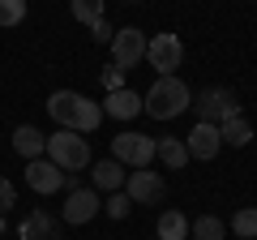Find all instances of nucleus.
I'll use <instances>...</instances> for the list:
<instances>
[{"instance_id": "1", "label": "nucleus", "mask_w": 257, "mask_h": 240, "mask_svg": "<svg viewBox=\"0 0 257 240\" xmlns=\"http://www.w3.org/2000/svg\"><path fill=\"white\" fill-rule=\"evenodd\" d=\"M47 116L60 129H73V133H94L103 125V107L94 99H86V94H77V90H56L47 99Z\"/></svg>"}, {"instance_id": "2", "label": "nucleus", "mask_w": 257, "mask_h": 240, "mask_svg": "<svg viewBox=\"0 0 257 240\" xmlns=\"http://www.w3.org/2000/svg\"><path fill=\"white\" fill-rule=\"evenodd\" d=\"M189 107H193V90L176 73L172 77H159V82L142 94V111H146L150 120H176L180 111H189Z\"/></svg>"}, {"instance_id": "3", "label": "nucleus", "mask_w": 257, "mask_h": 240, "mask_svg": "<svg viewBox=\"0 0 257 240\" xmlns=\"http://www.w3.org/2000/svg\"><path fill=\"white\" fill-rule=\"evenodd\" d=\"M47 159H52L60 172H86L90 167V142L82 138V133L73 129H56L52 138H47Z\"/></svg>"}, {"instance_id": "4", "label": "nucleus", "mask_w": 257, "mask_h": 240, "mask_svg": "<svg viewBox=\"0 0 257 240\" xmlns=\"http://www.w3.org/2000/svg\"><path fill=\"white\" fill-rule=\"evenodd\" d=\"M189 111H197V120H206V125H223L227 116H240V103L227 86H206L202 94H193Z\"/></svg>"}, {"instance_id": "5", "label": "nucleus", "mask_w": 257, "mask_h": 240, "mask_svg": "<svg viewBox=\"0 0 257 240\" xmlns=\"http://www.w3.org/2000/svg\"><path fill=\"white\" fill-rule=\"evenodd\" d=\"M146 65L155 69L159 77H172L176 69L184 65V43H180V35H150V39H146Z\"/></svg>"}, {"instance_id": "6", "label": "nucleus", "mask_w": 257, "mask_h": 240, "mask_svg": "<svg viewBox=\"0 0 257 240\" xmlns=\"http://www.w3.org/2000/svg\"><path fill=\"white\" fill-rule=\"evenodd\" d=\"M124 193L133 206H159L167 197V180L159 172H150V167H133L124 180Z\"/></svg>"}, {"instance_id": "7", "label": "nucleus", "mask_w": 257, "mask_h": 240, "mask_svg": "<svg viewBox=\"0 0 257 240\" xmlns=\"http://www.w3.org/2000/svg\"><path fill=\"white\" fill-rule=\"evenodd\" d=\"M146 60V30L138 26H120L111 35V65L116 69H133Z\"/></svg>"}, {"instance_id": "8", "label": "nucleus", "mask_w": 257, "mask_h": 240, "mask_svg": "<svg viewBox=\"0 0 257 240\" xmlns=\"http://www.w3.org/2000/svg\"><path fill=\"white\" fill-rule=\"evenodd\" d=\"M184 146H189V159H202V163L219 159V150H223L219 125H206V120H197V125L189 129V138H184Z\"/></svg>"}, {"instance_id": "9", "label": "nucleus", "mask_w": 257, "mask_h": 240, "mask_svg": "<svg viewBox=\"0 0 257 240\" xmlns=\"http://www.w3.org/2000/svg\"><path fill=\"white\" fill-rule=\"evenodd\" d=\"M26 185L35 189L39 197L60 193V189H64V172H60V167H56L47 155H43V159H30V163H26Z\"/></svg>"}, {"instance_id": "10", "label": "nucleus", "mask_w": 257, "mask_h": 240, "mask_svg": "<svg viewBox=\"0 0 257 240\" xmlns=\"http://www.w3.org/2000/svg\"><path fill=\"white\" fill-rule=\"evenodd\" d=\"M103 210V202H99V193L94 189H69V202H64V223H73V227H82V223H90L94 214Z\"/></svg>"}, {"instance_id": "11", "label": "nucleus", "mask_w": 257, "mask_h": 240, "mask_svg": "<svg viewBox=\"0 0 257 240\" xmlns=\"http://www.w3.org/2000/svg\"><path fill=\"white\" fill-rule=\"evenodd\" d=\"M18 240H60V223L47 210H30L26 219L18 223Z\"/></svg>"}, {"instance_id": "12", "label": "nucleus", "mask_w": 257, "mask_h": 240, "mask_svg": "<svg viewBox=\"0 0 257 240\" xmlns=\"http://www.w3.org/2000/svg\"><path fill=\"white\" fill-rule=\"evenodd\" d=\"M99 107H103V116H111V120H133V116H142V94L124 86V90H111Z\"/></svg>"}, {"instance_id": "13", "label": "nucleus", "mask_w": 257, "mask_h": 240, "mask_svg": "<svg viewBox=\"0 0 257 240\" xmlns=\"http://www.w3.org/2000/svg\"><path fill=\"white\" fill-rule=\"evenodd\" d=\"M90 176H94V189H103V193H120L124 189V180H128V172H124V163H116V159H99V163L90 167Z\"/></svg>"}, {"instance_id": "14", "label": "nucleus", "mask_w": 257, "mask_h": 240, "mask_svg": "<svg viewBox=\"0 0 257 240\" xmlns=\"http://www.w3.org/2000/svg\"><path fill=\"white\" fill-rule=\"evenodd\" d=\"M13 150H18L22 159H43V150H47V138H43V129H35V125H18L13 129Z\"/></svg>"}, {"instance_id": "15", "label": "nucleus", "mask_w": 257, "mask_h": 240, "mask_svg": "<svg viewBox=\"0 0 257 240\" xmlns=\"http://www.w3.org/2000/svg\"><path fill=\"white\" fill-rule=\"evenodd\" d=\"M155 159L167 167V172H184L189 146H184V138H155Z\"/></svg>"}, {"instance_id": "16", "label": "nucleus", "mask_w": 257, "mask_h": 240, "mask_svg": "<svg viewBox=\"0 0 257 240\" xmlns=\"http://www.w3.org/2000/svg\"><path fill=\"white\" fill-rule=\"evenodd\" d=\"M219 138H223V146H248L253 142V125H248V116L240 111V116H227L219 125Z\"/></svg>"}, {"instance_id": "17", "label": "nucleus", "mask_w": 257, "mask_h": 240, "mask_svg": "<svg viewBox=\"0 0 257 240\" xmlns=\"http://www.w3.org/2000/svg\"><path fill=\"white\" fill-rule=\"evenodd\" d=\"M155 231H159V240H189V219H184V210H163Z\"/></svg>"}, {"instance_id": "18", "label": "nucleus", "mask_w": 257, "mask_h": 240, "mask_svg": "<svg viewBox=\"0 0 257 240\" xmlns=\"http://www.w3.org/2000/svg\"><path fill=\"white\" fill-rule=\"evenodd\" d=\"M189 240H227V223L219 214H202L189 223Z\"/></svg>"}, {"instance_id": "19", "label": "nucleus", "mask_w": 257, "mask_h": 240, "mask_svg": "<svg viewBox=\"0 0 257 240\" xmlns=\"http://www.w3.org/2000/svg\"><path fill=\"white\" fill-rule=\"evenodd\" d=\"M138 138H142V133H133V129L116 133V138H111V159L124 163V167H133V159H138Z\"/></svg>"}, {"instance_id": "20", "label": "nucleus", "mask_w": 257, "mask_h": 240, "mask_svg": "<svg viewBox=\"0 0 257 240\" xmlns=\"http://www.w3.org/2000/svg\"><path fill=\"white\" fill-rule=\"evenodd\" d=\"M231 231H236L240 240H257V206H240V210L231 214Z\"/></svg>"}, {"instance_id": "21", "label": "nucleus", "mask_w": 257, "mask_h": 240, "mask_svg": "<svg viewBox=\"0 0 257 240\" xmlns=\"http://www.w3.org/2000/svg\"><path fill=\"white\" fill-rule=\"evenodd\" d=\"M69 13L77 26H94L103 18V0H69Z\"/></svg>"}, {"instance_id": "22", "label": "nucleus", "mask_w": 257, "mask_h": 240, "mask_svg": "<svg viewBox=\"0 0 257 240\" xmlns=\"http://www.w3.org/2000/svg\"><path fill=\"white\" fill-rule=\"evenodd\" d=\"M103 214H107V219H116V223L133 214V202H128L124 189H120V193H107V202H103Z\"/></svg>"}, {"instance_id": "23", "label": "nucleus", "mask_w": 257, "mask_h": 240, "mask_svg": "<svg viewBox=\"0 0 257 240\" xmlns=\"http://www.w3.org/2000/svg\"><path fill=\"white\" fill-rule=\"evenodd\" d=\"M22 18H26V0H0V26L5 30L18 26Z\"/></svg>"}, {"instance_id": "24", "label": "nucleus", "mask_w": 257, "mask_h": 240, "mask_svg": "<svg viewBox=\"0 0 257 240\" xmlns=\"http://www.w3.org/2000/svg\"><path fill=\"white\" fill-rule=\"evenodd\" d=\"M99 82H103V90H124V69H116V65H103L99 69Z\"/></svg>"}, {"instance_id": "25", "label": "nucleus", "mask_w": 257, "mask_h": 240, "mask_svg": "<svg viewBox=\"0 0 257 240\" xmlns=\"http://www.w3.org/2000/svg\"><path fill=\"white\" fill-rule=\"evenodd\" d=\"M13 206H18V189H13L9 176H0V214H9Z\"/></svg>"}, {"instance_id": "26", "label": "nucleus", "mask_w": 257, "mask_h": 240, "mask_svg": "<svg viewBox=\"0 0 257 240\" xmlns=\"http://www.w3.org/2000/svg\"><path fill=\"white\" fill-rule=\"evenodd\" d=\"M155 163V138H146V133H142L138 138V159H133V167H150Z\"/></svg>"}, {"instance_id": "27", "label": "nucleus", "mask_w": 257, "mask_h": 240, "mask_svg": "<svg viewBox=\"0 0 257 240\" xmlns=\"http://www.w3.org/2000/svg\"><path fill=\"white\" fill-rule=\"evenodd\" d=\"M111 35H116V30H111L107 18H99V22L90 26V39H94V43H111Z\"/></svg>"}, {"instance_id": "28", "label": "nucleus", "mask_w": 257, "mask_h": 240, "mask_svg": "<svg viewBox=\"0 0 257 240\" xmlns=\"http://www.w3.org/2000/svg\"><path fill=\"white\" fill-rule=\"evenodd\" d=\"M5 231H9V223H5V214H0V236H5Z\"/></svg>"}, {"instance_id": "29", "label": "nucleus", "mask_w": 257, "mask_h": 240, "mask_svg": "<svg viewBox=\"0 0 257 240\" xmlns=\"http://www.w3.org/2000/svg\"><path fill=\"white\" fill-rule=\"evenodd\" d=\"M128 5H146V0H128Z\"/></svg>"}, {"instance_id": "30", "label": "nucleus", "mask_w": 257, "mask_h": 240, "mask_svg": "<svg viewBox=\"0 0 257 240\" xmlns=\"http://www.w3.org/2000/svg\"><path fill=\"white\" fill-rule=\"evenodd\" d=\"M236 240H240V236H236Z\"/></svg>"}]
</instances>
